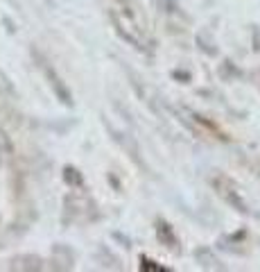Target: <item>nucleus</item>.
Returning <instances> with one entry per match:
<instances>
[{
	"label": "nucleus",
	"instance_id": "1",
	"mask_svg": "<svg viewBox=\"0 0 260 272\" xmlns=\"http://www.w3.org/2000/svg\"><path fill=\"white\" fill-rule=\"evenodd\" d=\"M215 186L220 188V193L224 195V198L229 200V202H231V204H233V207L238 209V211H247L245 202H242V200H240V198H238V195H236V191H233V186H231V184H226V186H222V182H220V179H215Z\"/></svg>",
	"mask_w": 260,
	"mask_h": 272
},
{
	"label": "nucleus",
	"instance_id": "3",
	"mask_svg": "<svg viewBox=\"0 0 260 272\" xmlns=\"http://www.w3.org/2000/svg\"><path fill=\"white\" fill-rule=\"evenodd\" d=\"M206 254H208V250H206ZM197 259L201 261V266H204V268H220V266H217V259L213 257V254H208L206 259L201 257V254H197Z\"/></svg>",
	"mask_w": 260,
	"mask_h": 272
},
{
	"label": "nucleus",
	"instance_id": "2",
	"mask_svg": "<svg viewBox=\"0 0 260 272\" xmlns=\"http://www.w3.org/2000/svg\"><path fill=\"white\" fill-rule=\"evenodd\" d=\"M156 234H158V238H161L163 243H165L167 248H174L177 245V238L170 234V227H167L163 220H158V227H156Z\"/></svg>",
	"mask_w": 260,
	"mask_h": 272
}]
</instances>
